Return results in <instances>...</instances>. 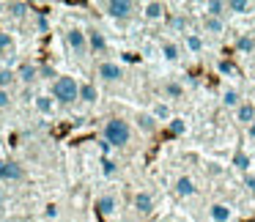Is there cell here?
Masks as SVG:
<instances>
[{
    "instance_id": "cell-1",
    "label": "cell",
    "mask_w": 255,
    "mask_h": 222,
    "mask_svg": "<svg viewBox=\"0 0 255 222\" xmlns=\"http://www.w3.org/2000/svg\"><path fill=\"white\" fill-rule=\"evenodd\" d=\"M102 137L110 148H127L129 140H132V126H129L127 118H107L105 126H102Z\"/></svg>"
},
{
    "instance_id": "cell-2",
    "label": "cell",
    "mask_w": 255,
    "mask_h": 222,
    "mask_svg": "<svg viewBox=\"0 0 255 222\" xmlns=\"http://www.w3.org/2000/svg\"><path fill=\"white\" fill-rule=\"evenodd\" d=\"M50 96L58 102V105H74L80 99V83L69 74H61L58 80H52V91Z\"/></svg>"
},
{
    "instance_id": "cell-3",
    "label": "cell",
    "mask_w": 255,
    "mask_h": 222,
    "mask_svg": "<svg viewBox=\"0 0 255 222\" xmlns=\"http://www.w3.org/2000/svg\"><path fill=\"white\" fill-rule=\"evenodd\" d=\"M66 47L69 52H72L74 58H85L88 55V33H85V28H80V25H74V28L66 30Z\"/></svg>"
},
{
    "instance_id": "cell-4",
    "label": "cell",
    "mask_w": 255,
    "mask_h": 222,
    "mask_svg": "<svg viewBox=\"0 0 255 222\" xmlns=\"http://www.w3.org/2000/svg\"><path fill=\"white\" fill-rule=\"evenodd\" d=\"M102 8H105V14L113 19H129L137 6H134L132 0H107V3H102Z\"/></svg>"
},
{
    "instance_id": "cell-5",
    "label": "cell",
    "mask_w": 255,
    "mask_h": 222,
    "mask_svg": "<svg viewBox=\"0 0 255 222\" xmlns=\"http://www.w3.org/2000/svg\"><path fill=\"white\" fill-rule=\"evenodd\" d=\"M96 77L102 80V83H121L124 80V66L116 61H99V66H96Z\"/></svg>"
},
{
    "instance_id": "cell-6",
    "label": "cell",
    "mask_w": 255,
    "mask_h": 222,
    "mask_svg": "<svg viewBox=\"0 0 255 222\" xmlns=\"http://www.w3.org/2000/svg\"><path fill=\"white\" fill-rule=\"evenodd\" d=\"M25 178V167L14 159H0V184H14Z\"/></svg>"
},
{
    "instance_id": "cell-7",
    "label": "cell",
    "mask_w": 255,
    "mask_h": 222,
    "mask_svg": "<svg viewBox=\"0 0 255 222\" xmlns=\"http://www.w3.org/2000/svg\"><path fill=\"white\" fill-rule=\"evenodd\" d=\"M85 33H88V50L94 52V55H105V50H107L105 33H102L99 28H88Z\"/></svg>"
},
{
    "instance_id": "cell-8",
    "label": "cell",
    "mask_w": 255,
    "mask_h": 222,
    "mask_svg": "<svg viewBox=\"0 0 255 222\" xmlns=\"http://www.w3.org/2000/svg\"><path fill=\"white\" fill-rule=\"evenodd\" d=\"M143 17L148 19V22H159V19H165L167 17L165 3H159V0H148V3H143Z\"/></svg>"
},
{
    "instance_id": "cell-9",
    "label": "cell",
    "mask_w": 255,
    "mask_h": 222,
    "mask_svg": "<svg viewBox=\"0 0 255 222\" xmlns=\"http://www.w3.org/2000/svg\"><path fill=\"white\" fill-rule=\"evenodd\" d=\"M17 80L25 85V88H30V85L39 80V66H36V63H19L17 66Z\"/></svg>"
},
{
    "instance_id": "cell-10",
    "label": "cell",
    "mask_w": 255,
    "mask_h": 222,
    "mask_svg": "<svg viewBox=\"0 0 255 222\" xmlns=\"http://www.w3.org/2000/svg\"><path fill=\"white\" fill-rule=\"evenodd\" d=\"M132 206H134L137 214H151V211H154V195L145 192V189H140V192H134Z\"/></svg>"
},
{
    "instance_id": "cell-11",
    "label": "cell",
    "mask_w": 255,
    "mask_h": 222,
    "mask_svg": "<svg viewBox=\"0 0 255 222\" xmlns=\"http://www.w3.org/2000/svg\"><path fill=\"white\" fill-rule=\"evenodd\" d=\"M209 220L211 222H231L233 220V209L228 203H220V200H217V203L209 206Z\"/></svg>"
},
{
    "instance_id": "cell-12",
    "label": "cell",
    "mask_w": 255,
    "mask_h": 222,
    "mask_svg": "<svg viewBox=\"0 0 255 222\" xmlns=\"http://www.w3.org/2000/svg\"><path fill=\"white\" fill-rule=\"evenodd\" d=\"M96 211H99L102 217H113L116 214V209H118V200H116V195H110V192H105V195H99L96 198Z\"/></svg>"
},
{
    "instance_id": "cell-13",
    "label": "cell",
    "mask_w": 255,
    "mask_h": 222,
    "mask_svg": "<svg viewBox=\"0 0 255 222\" xmlns=\"http://www.w3.org/2000/svg\"><path fill=\"white\" fill-rule=\"evenodd\" d=\"M55 105H58V102L52 99L50 94H39L33 99V107H36V112H39V115H52V112H55Z\"/></svg>"
},
{
    "instance_id": "cell-14",
    "label": "cell",
    "mask_w": 255,
    "mask_h": 222,
    "mask_svg": "<svg viewBox=\"0 0 255 222\" xmlns=\"http://www.w3.org/2000/svg\"><path fill=\"white\" fill-rule=\"evenodd\" d=\"M134 123H137V129L143 134H156V129H159V123H156V118L151 115V112H137Z\"/></svg>"
},
{
    "instance_id": "cell-15",
    "label": "cell",
    "mask_w": 255,
    "mask_h": 222,
    "mask_svg": "<svg viewBox=\"0 0 255 222\" xmlns=\"http://www.w3.org/2000/svg\"><path fill=\"white\" fill-rule=\"evenodd\" d=\"M253 121H255V105H253V102H242V105L236 107V123L250 126Z\"/></svg>"
},
{
    "instance_id": "cell-16",
    "label": "cell",
    "mask_w": 255,
    "mask_h": 222,
    "mask_svg": "<svg viewBox=\"0 0 255 222\" xmlns=\"http://www.w3.org/2000/svg\"><path fill=\"white\" fill-rule=\"evenodd\" d=\"M17 55V41L8 30H0V58H14Z\"/></svg>"
},
{
    "instance_id": "cell-17",
    "label": "cell",
    "mask_w": 255,
    "mask_h": 222,
    "mask_svg": "<svg viewBox=\"0 0 255 222\" xmlns=\"http://www.w3.org/2000/svg\"><path fill=\"white\" fill-rule=\"evenodd\" d=\"M176 195H181V198H195V195H198V187H195V181L189 176H178L176 178Z\"/></svg>"
},
{
    "instance_id": "cell-18",
    "label": "cell",
    "mask_w": 255,
    "mask_h": 222,
    "mask_svg": "<svg viewBox=\"0 0 255 222\" xmlns=\"http://www.w3.org/2000/svg\"><path fill=\"white\" fill-rule=\"evenodd\" d=\"M233 47H236V52H242V55H253L255 52V33H242Z\"/></svg>"
},
{
    "instance_id": "cell-19",
    "label": "cell",
    "mask_w": 255,
    "mask_h": 222,
    "mask_svg": "<svg viewBox=\"0 0 255 222\" xmlns=\"http://www.w3.org/2000/svg\"><path fill=\"white\" fill-rule=\"evenodd\" d=\"M17 69H8V66H0V91H11L17 85Z\"/></svg>"
},
{
    "instance_id": "cell-20",
    "label": "cell",
    "mask_w": 255,
    "mask_h": 222,
    "mask_svg": "<svg viewBox=\"0 0 255 222\" xmlns=\"http://www.w3.org/2000/svg\"><path fill=\"white\" fill-rule=\"evenodd\" d=\"M151 115L156 118V123H170L173 118V112H170V107H167V102H156L154 107H151Z\"/></svg>"
},
{
    "instance_id": "cell-21",
    "label": "cell",
    "mask_w": 255,
    "mask_h": 222,
    "mask_svg": "<svg viewBox=\"0 0 255 222\" xmlns=\"http://www.w3.org/2000/svg\"><path fill=\"white\" fill-rule=\"evenodd\" d=\"M255 6L250 0H228V14H236V17H244V14H253Z\"/></svg>"
},
{
    "instance_id": "cell-22",
    "label": "cell",
    "mask_w": 255,
    "mask_h": 222,
    "mask_svg": "<svg viewBox=\"0 0 255 222\" xmlns=\"http://www.w3.org/2000/svg\"><path fill=\"white\" fill-rule=\"evenodd\" d=\"M162 94H165V99L176 102V99H181V96H184V85L178 83V80H167V83L162 85Z\"/></svg>"
},
{
    "instance_id": "cell-23",
    "label": "cell",
    "mask_w": 255,
    "mask_h": 222,
    "mask_svg": "<svg viewBox=\"0 0 255 222\" xmlns=\"http://www.w3.org/2000/svg\"><path fill=\"white\" fill-rule=\"evenodd\" d=\"M203 33L222 36V33H225V19H217V17H203Z\"/></svg>"
},
{
    "instance_id": "cell-24",
    "label": "cell",
    "mask_w": 255,
    "mask_h": 222,
    "mask_svg": "<svg viewBox=\"0 0 255 222\" xmlns=\"http://www.w3.org/2000/svg\"><path fill=\"white\" fill-rule=\"evenodd\" d=\"M96 99H99V88H96L94 83H80V102L94 105Z\"/></svg>"
},
{
    "instance_id": "cell-25",
    "label": "cell",
    "mask_w": 255,
    "mask_h": 222,
    "mask_svg": "<svg viewBox=\"0 0 255 222\" xmlns=\"http://www.w3.org/2000/svg\"><path fill=\"white\" fill-rule=\"evenodd\" d=\"M239 105H242V91H239V88H225V91H222V107L236 110Z\"/></svg>"
},
{
    "instance_id": "cell-26",
    "label": "cell",
    "mask_w": 255,
    "mask_h": 222,
    "mask_svg": "<svg viewBox=\"0 0 255 222\" xmlns=\"http://www.w3.org/2000/svg\"><path fill=\"white\" fill-rule=\"evenodd\" d=\"M184 47H187L192 55H198V52H203L206 41H203V36H200V33H187V36H184Z\"/></svg>"
},
{
    "instance_id": "cell-27",
    "label": "cell",
    "mask_w": 255,
    "mask_h": 222,
    "mask_svg": "<svg viewBox=\"0 0 255 222\" xmlns=\"http://www.w3.org/2000/svg\"><path fill=\"white\" fill-rule=\"evenodd\" d=\"M228 11V3L225 0H209L206 3V17H217V19H222V14Z\"/></svg>"
},
{
    "instance_id": "cell-28",
    "label": "cell",
    "mask_w": 255,
    "mask_h": 222,
    "mask_svg": "<svg viewBox=\"0 0 255 222\" xmlns=\"http://www.w3.org/2000/svg\"><path fill=\"white\" fill-rule=\"evenodd\" d=\"M6 11H8V17H11V19H25V17H28V11H30V6H28V3H6Z\"/></svg>"
},
{
    "instance_id": "cell-29",
    "label": "cell",
    "mask_w": 255,
    "mask_h": 222,
    "mask_svg": "<svg viewBox=\"0 0 255 222\" xmlns=\"http://www.w3.org/2000/svg\"><path fill=\"white\" fill-rule=\"evenodd\" d=\"M159 52H162V58H165L167 63H176L178 58H181V50H178V44H173V41H165Z\"/></svg>"
},
{
    "instance_id": "cell-30",
    "label": "cell",
    "mask_w": 255,
    "mask_h": 222,
    "mask_svg": "<svg viewBox=\"0 0 255 222\" xmlns=\"http://www.w3.org/2000/svg\"><path fill=\"white\" fill-rule=\"evenodd\" d=\"M231 165L236 167V170H242V173H250L253 159H250V154H244V151H236V154H233V159H231Z\"/></svg>"
},
{
    "instance_id": "cell-31",
    "label": "cell",
    "mask_w": 255,
    "mask_h": 222,
    "mask_svg": "<svg viewBox=\"0 0 255 222\" xmlns=\"http://www.w3.org/2000/svg\"><path fill=\"white\" fill-rule=\"evenodd\" d=\"M102 176H105V178L118 176V165L110 159V156H102Z\"/></svg>"
},
{
    "instance_id": "cell-32",
    "label": "cell",
    "mask_w": 255,
    "mask_h": 222,
    "mask_svg": "<svg viewBox=\"0 0 255 222\" xmlns=\"http://www.w3.org/2000/svg\"><path fill=\"white\" fill-rule=\"evenodd\" d=\"M167 129H170V134H184L187 132V123H184V118H173V121L167 123Z\"/></svg>"
},
{
    "instance_id": "cell-33",
    "label": "cell",
    "mask_w": 255,
    "mask_h": 222,
    "mask_svg": "<svg viewBox=\"0 0 255 222\" xmlns=\"http://www.w3.org/2000/svg\"><path fill=\"white\" fill-rule=\"evenodd\" d=\"M14 105V94L11 91H0V110H8Z\"/></svg>"
},
{
    "instance_id": "cell-34",
    "label": "cell",
    "mask_w": 255,
    "mask_h": 222,
    "mask_svg": "<svg viewBox=\"0 0 255 222\" xmlns=\"http://www.w3.org/2000/svg\"><path fill=\"white\" fill-rule=\"evenodd\" d=\"M173 30H178V33H181V30L184 28H187V17H184V14H181V17H176V19H173ZM184 36H187V30H184Z\"/></svg>"
},
{
    "instance_id": "cell-35",
    "label": "cell",
    "mask_w": 255,
    "mask_h": 222,
    "mask_svg": "<svg viewBox=\"0 0 255 222\" xmlns=\"http://www.w3.org/2000/svg\"><path fill=\"white\" fill-rule=\"evenodd\" d=\"M244 189H247L250 195H255V176L253 173H244Z\"/></svg>"
},
{
    "instance_id": "cell-36",
    "label": "cell",
    "mask_w": 255,
    "mask_h": 222,
    "mask_svg": "<svg viewBox=\"0 0 255 222\" xmlns=\"http://www.w3.org/2000/svg\"><path fill=\"white\" fill-rule=\"evenodd\" d=\"M39 77H47V80H52V77H61V74H55V69L52 66H39Z\"/></svg>"
},
{
    "instance_id": "cell-37",
    "label": "cell",
    "mask_w": 255,
    "mask_h": 222,
    "mask_svg": "<svg viewBox=\"0 0 255 222\" xmlns=\"http://www.w3.org/2000/svg\"><path fill=\"white\" fill-rule=\"evenodd\" d=\"M220 72L222 74H236V69H233L231 61H220Z\"/></svg>"
},
{
    "instance_id": "cell-38",
    "label": "cell",
    "mask_w": 255,
    "mask_h": 222,
    "mask_svg": "<svg viewBox=\"0 0 255 222\" xmlns=\"http://www.w3.org/2000/svg\"><path fill=\"white\" fill-rule=\"evenodd\" d=\"M247 137H250V140H255V121L247 126Z\"/></svg>"
},
{
    "instance_id": "cell-39",
    "label": "cell",
    "mask_w": 255,
    "mask_h": 222,
    "mask_svg": "<svg viewBox=\"0 0 255 222\" xmlns=\"http://www.w3.org/2000/svg\"><path fill=\"white\" fill-rule=\"evenodd\" d=\"M47 217H58V209H55V206H47Z\"/></svg>"
},
{
    "instance_id": "cell-40",
    "label": "cell",
    "mask_w": 255,
    "mask_h": 222,
    "mask_svg": "<svg viewBox=\"0 0 255 222\" xmlns=\"http://www.w3.org/2000/svg\"><path fill=\"white\" fill-rule=\"evenodd\" d=\"M6 203V192H3V187H0V206Z\"/></svg>"
},
{
    "instance_id": "cell-41",
    "label": "cell",
    "mask_w": 255,
    "mask_h": 222,
    "mask_svg": "<svg viewBox=\"0 0 255 222\" xmlns=\"http://www.w3.org/2000/svg\"><path fill=\"white\" fill-rule=\"evenodd\" d=\"M3 8H6V3H0V11H3Z\"/></svg>"
}]
</instances>
